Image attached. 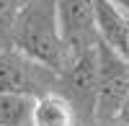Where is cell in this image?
I'll return each instance as SVG.
<instances>
[{
  "label": "cell",
  "instance_id": "obj_5",
  "mask_svg": "<svg viewBox=\"0 0 129 126\" xmlns=\"http://www.w3.org/2000/svg\"><path fill=\"white\" fill-rule=\"evenodd\" d=\"M57 23L72 57L98 44L95 0H57Z\"/></svg>",
  "mask_w": 129,
  "mask_h": 126
},
{
  "label": "cell",
  "instance_id": "obj_3",
  "mask_svg": "<svg viewBox=\"0 0 129 126\" xmlns=\"http://www.w3.org/2000/svg\"><path fill=\"white\" fill-rule=\"evenodd\" d=\"M98 51V100H95V121L116 123L129 88V62L106 44H95Z\"/></svg>",
  "mask_w": 129,
  "mask_h": 126
},
{
  "label": "cell",
  "instance_id": "obj_6",
  "mask_svg": "<svg viewBox=\"0 0 129 126\" xmlns=\"http://www.w3.org/2000/svg\"><path fill=\"white\" fill-rule=\"evenodd\" d=\"M95 31L101 44L129 59V13L111 0H95Z\"/></svg>",
  "mask_w": 129,
  "mask_h": 126
},
{
  "label": "cell",
  "instance_id": "obj_9",
  "mask_svg": "<svg viewBox=\"0 0 129 126\" xmlns=\"http://www.w3.org/2000/svg\"><path fill=\"white\" fill-rule=\"evenodd\" d=\"M28 0H0V49L10 46V34L18 21V13L23 10Z\"/></svg>",
  "mask_w": 129,
  "mask_h": 126
},
{
  "label": "cell",
  "instance_id": "obj_8",
  "mask_svg": "<svg viewBox=\"0 0 129 126\" xmlns=\"http://www.w3.org/2000/svg\"><path fill=\"white\" fill-rule=\"evenodd\" d=\"M34 95L26 93H5L0 95V126H31Z\"/></svg>",
  "mask_w": 129,
  "mask_h": 126
},
{
  "label": "cell",
  "instance_id": "obj_2",
  "mask_svg": "<svg viewBox=\"0 0 129 126\" xmlns=\"http://www.w3.org/2000/svg\"><path fill=\"white\" fill-rule=\"evenodd\" d=\"M57 93L67 98L78 123L95 121V100H98V51L85 49L75 54L67 70L59 75Z\"/></svg>",
  "mask_w": 129,
  "mask_h": 126
},
{
  "label": "cell",
  "instance_id": "obj_10",
  "mask_svg": "<svg viewBox=\"0 0 129 126\" xmlns=\"http://www.w3.org/2000/svg\"><path fill=\"white\" fill-rule=\"evenodd\" d=\"M116 123L119 126H129V88H126V98H124V106H121V113H119V118H116Z\"/></svg>",
  "mask_w": 129,
  "mask_h": 126
},
{
  "label": "cell",
  "instance_id": "obj_1",
  "mask_svg": "<svg viewBox=\"0 0 129 126\" xmlns=\"http://www.w3.org/2000/svg\"><path fill=\"white\" fill-rule=\"evenodd\" d=\"M10 46L31 62L62 75L72 62V54L59 34L57 0H28L13 26Z\"/></svg>",
  "mask_w": 129,
  "mask_h": 126
},
{
  "label": "cell",
  "instance_id": "obj_12",
  "mask_svg": "<svg viewBox=\"0 0 129 126\" xmlns=\"http://www.w3.org/2000/svg\"><path fill=\"white\" fill-rule=\"evenodd\" d=\"M111 3H116V5L124 10V13H129V0H111Z\"/></svg>",
  "mask_w": 129,
  "mask_h": 126
},
{
  "label": "cell",
  "instance_id": "obj_4",
  "mask_svg": "<svg viewBox=\"0 0 129 126\" xmlns=\"http://www.w3.org/2000/svg\"><path fill=\"white\" fill-rule=\"evenodd\" d=\"M59 75L47 67L31 62L13 46L0 49V95L5 93H26V95H44L57 90Z\"/></svg>",
  "mask_w": 129,
  "mask_h": 126
},
{
  "label": "cell",
  "instance_id": "obj_7",
  "mask_svg": "<svg viewBox=\"0 0 129 126\" xmlns=\"http://www.w3.org/2000/svg\"><path fill=\"white\" fill-rule=\"evenodd\" d=\"M31 126H78V116L67 103V98L52 90L34 100Z\"/></svg>",
  "mask_w": 129,
  "mask_h": 126
},
{
  "label": "cell",
  "instance_id": "obj_11",
  "mask_svg": "<svg viewBox=\"0 0 129 126\" xmlns=\"http://www.w3.org/2000/svg\"><path fill=\"white\" fill-rule=\"evenodd\" d=\"M78 126H119V123H109V121H88V123H78Z\"/></svg>",
  "mask_w": 129,
  "mask_h": 126
}]
</instances>
